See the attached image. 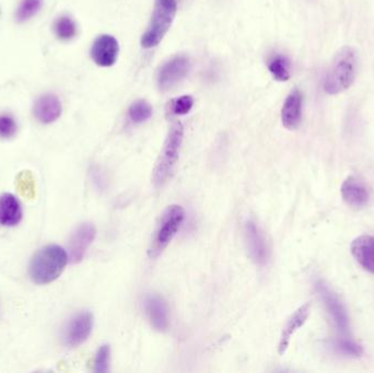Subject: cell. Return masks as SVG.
I'll return each mask as SVG.
<instances>
[{
    "label": "cell",
    "mask_w": 374,
    "mask_h": 373,
    "mask_svg": "<svg viewBox=\"0 0 374 373\" xmlns=\"http://www.w3.org/2000/svg\"><path fill=\"white\" fill-rule=\"evenodd\" d=\"M350 251L362 269L374 273V237H358L351 242Z\"/></svg>",
    "instance_id": "obj_17"
},
{
    "label": "cell",
    "mask_w": 374,
    "mask_h": 373,
    "mask_svg": "<svg viewBox=\"0 0 374 373\" xmlns=\"http://www.w3.org/2000/svg\"><path fill=\"white\" fill-rule=\"evenodd\" d=\"M90 54L95 64L98 66L104 68L114 66L120 54V43L115 36L102 34L93 42Z\"/></svg>",
    "instance_id": "obj_10"
},
{
    "label": "cell",
    "mask_w": 374,
    "mask_h": 373,
    "mask_svg": "<svg viewBox=\"0 0 374 373\" xmlns=\"http://www.w3.org/2000/svg\"><path fill=\"white\" fill-rule=\"evenodd\" d=\"M93 315L88 311L80 312L68 321L63 331V342L67 347H78L89 338L93 328Z\"/></svg>",
    "instance_id": "obj_9"
},
{
    "label": "cell",
    "mask_w": 374,
    "mask_h": 373,
    "mask_svg": "<svg viewBox=\"0 0 374 373\" xmlns=\"http://www.w3.org/2000/svg\"><path fill=\"white\" fill-rule=\"evenodd\" d=\"M22 219L20 203L13 194L0 196V225L13 227Z\"/></svg>",
    "instance_id": "obj_18"
},
{
    "label": "cell",
    "mask_w": 374,
    "mask_h": 373,
    "mask_svg": "<svg viewBox=\"0 0 374 373\" xmlns=\"http://www.w3.org/2000/svg\"><path fill=\"white\" fill-rule=\"evenodd\" d=\"M314 287L318 298L323 303L327 315L333 319L337 330L343 334H347L349 331V317L346 308L343 307L339 296L323 280H316Z\"/></svg>",
    "instance_id": "obj_6"
},
{
    "label": "cell",
    "mask_w": 374,
    "mask_h": 373,
    "mask_svg": "<svg viewBox=\"0 0 374 373\" xmlns=\"http://www.w3.org/2000/svg\"><path fill=\"white\" fill-rule=\"evenodd\" d=\"M310 313L311 303L308 302V303L301 305L299 309L293 312V315H290L285 326L282 328V335H280L279 344H278V353H279V355H284L286 353V350L289 347L290 340H291L295 332L305 324Z\"/></svg>",
    "instance_id": "obj_15"
},
{
    "label": "cell",
    "mask_w": 374,
    "mask_h": 373,
    "mask_svg": "<svg viewBox=\"0 0 374 373\" xmlns=\"http://www.w3.org/2000/svg\"><path fill=\"white\" fill-rule=\"evenodd\" d=\"M33 112L40 123H54L62 114V102L56 95L47 93L35 101Z\"/></svg>",
    "instance_id": "obj_16"
},
{
    "label": "cell",
    "mask_w": 374,
    "mask_h": 373,
    "mask_svg": "<svg viewBox=\"0 0 374 373\" xmlns=\"http://www.w3.org/2000/svg\"><path fill=\"white\" fill-rule=\"evenodd\" d=\"M144 309L149 322L158 332H165L170 326L169 308L167 302L158 294L145 296Z\"/></svg>",
    "instance_id": "obj_12"
},
{
    "label": "cell",
    "mask_w": 374,
    "mask_h": 373,
    "mask_svg": "<svg viewBox=\"0 0 374 373\" xmlns=\"http://www.w3.org/2000/svg\"><path fill=\"white\" fill-rule=\"evenodd\" d=\"M343 202L352 208H362L370 200V192L364 182L355 177H348L341 189Z\"/></svg>",
    "instance_id": "obj_14"
},
{
    "label": "cell",
    "mask_w": 374,
    "mask_h": 373,
    "mask_svg": "<svg viewBox=\"0 0 374 373\" xmlns=\"http://www.w3.org/2000/svg\"><path fill=\"white\" fill-rule=\"evenodd\" d=\"M111 348L108 345H102L97 351L95 358V371L98 373H106L110 365Z\"/></svg>",
    "instance_id": "obj_26"
},
{
    "label": "cell",
    "mask_w": 374,
    "mask_h": 373,
    "mask_svg": "<svg viewBox=\"0 0 374 373\" xmlns=\"http://www.w3.org/2000/svg\"><path fill=\"white\" fill-rule=\"evenodd\" d=\"M184 219L185 210L179 205H171L162 212L149 246V257L156 258L161 255L179 232Z\"/></svg>",
    "instance_id": "obj_5"
},
{
    "label": "cell",
    "mask_w": 374,
    "mask_h": 373,
    "mask_svg": "<svg viewBox=\"0 0 374 373\" xmlns=\"http://www.w3.org/2000/svg\"><path fill=\"white\" fill-rule=\"evenodd\" d=\"M194 97L190 95H181L175 100L172 101L171 113L174 116H186L192 111L193 106H194Z\"/></svg>",
    "instance_id": "obj_25"
},
{
    "label": "cell",
    "mask_w": 374,
    "mask_h": 373,
    "mask_svg": "<svg viewBox=\"0 0 374 373\" xmlns=\"http://www.w3.org/2000/svg\"><path fill=\"white\" fill-rule=\"evenodd\" d=\"M244 241L250 257L257 265H265L270 256L266 235L257 223L249 220L244 225Z\"/></svg>",
    "instance_id": "obj_8"
},
{
    "label": "cell",
    "mask_w": 374,
    "mask_h": 373,
    "mask_svg": "<svg viewBox=\"0 0 374 373\" xmlns=\"http://www.w3.org/2000/svg\"><path fill=\"white\" fill-rule=\"evenodd\" d=\"M16 185L22 196L26 198H33L35 195V181L31 172H21L17 177Z\"/></svg>",
    "instance_id": "obj_24"
},
{
    "label": "cell",
    "mask_w": 374,
    "mask_h": 373,
    "mask_svg": "<svg viewBox=\"0 0 374 373\" xmlns=\"http://www.w3.org/2000/svg\"><path fill=\"white\" fill-rule=\"evenodd\" d=\"M68 263V254L62 246L51 244L34 254L29 273L35 284H49L56 280Z\"/></svg>",
    "instance_id": "obj_2"
},
{
    "label": "cell",
    "mask_w": 374,
    "mask_h": 373,
    "mask_svg": "<svg viewBox=\"0 0 374 373\" xmlns=\"http://www.w3.org/2000/svg\"><path fill=\"white\" fill-rule=\"evenodd\" d=\"M331 346L336 353L347 356V357H360L364 354L361 346L354 340H346V338L334 340Z\"/></svg>",
    "instance_id": "obj_23"
},
{
    "label": "cell",
    "mask_w": 374,
    "mask_h": 373,
    "mask_svg": "<svg viewBox=\"0 0 374 373\" xmlns=\"http://www.w3.org/2000/svg\"><path fill=\"white\" fill-rule=\"evenodd\" d=\"M303 95L300 90L293 89L286 97L282 109V125L289 131H295L302 120Z\"/></svg>",
    "instance_id": "obj_13"
},
{
    "label": "cell",
    "mask_w": 374,
    "mask_h": 373,
    "mask_svg": "<svg viewBox=\"0 0 374 373\" xmlns=\"http://www.w3.org/2000/svg\"><path fill=\"white\" fill-rule=\"evenodd\" d=\"M97 230L92 223H81L79 227L70 235L68 242V251H70V260L72 263H79L85 257L89 246L95 241Z\"/></svg>",
    "instance_id": "obj_11"
},
{
    "label": "cell",
    "mask_w": 374,
    "mask_h": 373,
    "mask_svg": "<svg viewBox=\"0 0 374 373\" xmlns=\"http://www.w3.org/2000/svg\"><path fill=\"white\" fill-rule=\"evenodd\" d=\"M17 122L10 114H0V137L8 139L16 135Z\"/></svg>",
    "instance_id": "obj_27"
},
{
    "label": "cell",
    "mask_w": 374,
    "mask_h": 373,
    "mask_svg": "<svg viewBox=\"0 0 374 373\" xmlns=\"http://www.w3.org/2000/svg\"><path fill=\"white\" fill-rule=\"evenodd\" d=\"M152 113L154 110H152V104L148 101L139 99L131 103L129 106V118L133 124L146 123L147 120L152 118Z\"/></svg>",
    "instance_id": "obj_21"
},
{
    "label": "cell",
    "mask_w": 374,
    "mask_h": 373,
    "mask_svg": "<svg viewBox=\"0 0 374 373\" xmlns=\"http://www.w3.org/2000/svg\"><path fill=\"white\" fill-rule=\"evenodd\" d=\"M190 70V62L185 55H177L162 65L156 76L158 87L162 91H169L179 85Z\"/></svg>",
    "instance_id": "obj_7"
},
{
    "label": "cell",
    "mask_w": 374,
    "mask_h": 373,
    "mask_svg": "<svg viewBox=\"0 0 374 373\" xmlns=\"http://www.w3.org/2000/svg\"><path fill=\"white\" fill-rule=\"evenodd\" d=\"M267 68L276 81L286 82L291 77V62L286 55H272L267 61Z\"/></svg>",
    "instance_id": "obj_19"
},
{
    "label": "cell",
    "mask_w": 374,
    "mask_h": 373,
    "mask_svg": "<svg viewBox=\"0 0 374 373\" xmlns=\"http://www.w3.org/2000/svg\"><path fill=\"white\" fill-rule=\"evenodd\" d=\"M184 141V126L181 122H175L170 127L167 138L164 141L161 152L156 159V166L152 172V181L156 187L162 186L171 177L177 161L179 152Z\"/></svg>",
    "instance_id": "obj_3"
},
{
    "label": "cell",
    "mask_w": 374,
    "mask_h": 373,
    "mask_svg": "<svg viewBox=\"0 0 374 373\" xmlns=\"http://www.w3.org/2000/svg\"><path fill=\"white\" fill-rule=\"evenodd\" d=\"M358 72V57L352 47H343L336 53L324 77L323 89L327 95H336L354 85Z\"/></svg>",
    "instance_id": "obj_1"
},
{
    "label": "cell",
    "mask_w": 374,
    "mask_h": 373,
    "mask_svg": "<svg viewBox=\"0 0 374 373\" xmlns=\"http://www.w3.org/2000/svg\"><path fill=\"white\" fill-rule=\"evenodd\" d=\"M54 33L60 41H70L77 34V24L72 17H59L54 22Z\"/></svg>",
    "instance_id": "obj_20"
},
{
    "label": "cell",
    "mask_w": 374,
    "mask_h": 373,
    "mask_svg": "<svg viewBox=\"0 0 374 373\" xmlns=\"http://www.w3.org/2000/svg\"><path fill=\"white\" fill-rule=\"evenodd\" d=\"M177 13V0H156L152 19L141 35V47L146 49L158 47L170 31Z\"/></svg>",
    "instance_id": "obj_4"
},
{
    "label": "cell",
    "mask_w": 374,
    "mask_h": 373,
    "mask_svg": "<svg viewBox=\"0 0 374 373\" xmlns=\"http://www.w3.org/2000/svg\"><path fill=\"white\" fill-rule=\"evenodd\" d=\"M42 0H21L16 11V20L19 24H24L33 18L42 8Z\"/></svg>",
    "instance_id": "obj_22"
}]
</instances>
